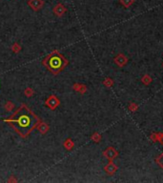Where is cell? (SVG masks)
Here are the masks:
<instances>
[{
    "label": "cell",
    "mask_w": 163,
    "mask_h": 183,
    "mask_svg": "<svg viewBox=\"0 0 163 183\" xmlns=\"http://www.w3.org/2000/svg\"><path fill=\"white\" fill-rule=\"evenodd\" d=\"M15 132L20 136H27L36 126H38L39 118L29 109L27 106L22 105L10 118L6 120Z\"/></svg>",
    "instance_id": "obj_1"
},
{
    "label": "cell",
    "mask_w": 163,
    "mask_h": 183,
    "mask_svg": "<svg viewBox=\"0 0 163 183\" xmlns=\"http://www.w3.org/2000/svg\"><path fill=\"white\" fill-rule=\"evenodd\" d=\"M55 53L56 51L54 53L50 54V55L43 61V64L53 73H59L60 71H62L68 63L67 60L64 58V56L61 55V54H55Z\"/></svg>",
    "instance_id": "obj_2"
},
{
    "label": "cell",
    "mask_w": 163,
    "mask_h": 183,
    "mask_svg": "<svg viewBox=\"0 0 163 183\" xmlns=\"http://www.w3.org/2000/svg\"><path fill=\"white\" fill-rule=\"evenodd\" d=\"M28 5L30 6L34 11H37L43 7L44 1H43V0H29Z\"/></svg>",
    "instance_id": "obj_3"
},
{
    "label": "cell",
    "mask_w": 163,
    "mask_h": 183,
    "mask_svg": "<svg viewBox=\"0 0 163 183\" xmlns=\"http://www.w3.org/2000/svg\"><path fill=\"white\" fill-rule=\"evenodd\" d=\"M45 104L47 105V106H49V107H50L51 110H54V109H55L57 106L59 105V100L57 99L54 96H51L47 99V101L45 102Z\"/></svg>",
    "instance_id": "obj_4"
},
{
    "label": "cell",
    "mask_w": 163,
    "mask_h": 183,
    "mask_svg": "<svg viewBox=\"0 0 163 183\" xmlns=\"http://www.w3.org/2000/svg\"><path fill=\"white\" fill-rule=\"evenodd\" d=\"M66 11H67V9H66L65 6L63 4H61V3H59V4H57L55 7H54L53 13L58 17H61L63 14L66 13Z\"/></svg>",
    "instance_id": "obj_5"
},
{
    "label": "cell",
    "mask_w": 163,
    "mask_h": 183,
    "mask_svg": "<svg viewBox=\"0 0 163 183\" xmlns=\"http://www.w3.org/2000/svg\"><path fill=\"white\" fill-rule=\"evenodd\" d=\"M38 130L40 131V133L41 134H46L49 130V126L46 124V123L42 122L38 125Z\"/></svg>",
    "instance_id": "obj_6"
},
{
    "label": "cell",
    "mask_w": 163,
    "mask_h": 183,
    "mask_svg": "<svg viewBox=\"0 0 163 183\" xmlns=\"http://www.w3.org/2000/svg\"><path fill=\"white\" fill-rule=\"evenodd\" d=\"M73 141H71L70 138L67 139L64 142V147L67 149V150H71V149L73 148Z\"/></svg>",
    "instance_id": "obj_7"
},
{
    "label": "cell",
    "mask_w": 163,
    "mask_h": 183,
    "mask_svg": "<svg viewBox=\"0 0 163 183\" xmlns=\"http://www.w3.org/2000/svg\"><path fill=\"white\" fill-rule=\"evenodd\" d=\"M134 0H120V3L124 6V7H130L133 4Z\"/></svg>",
    "instance_id": "obj_8"
},
{
    "label": "cell",
    "mask_w": 163,
    "mask_h": 183,
    "mask_svg": "<svg viewBox=\"0 0 163 183\" xmlns=\"http://www.w3.org/2000/svg\"><path fill=\"white\" fill-rule=\"evenodd\" d=\"M106 171L108 172V173H110V174H113L114 171H116V167L113 165V164H109L108 166H106Z\"/></svg>",
    "instance_id": "obj_9"
},
{
    "label": "cell",
    "mask_w": 163,
    "mask_h": 183,
    "mask_svg": "<svg viewBox=\"0 0 163 183\" xmlns=\"http://www.w3.org/2000/svg\"><path fill=\"white\" fill-rule=\"evenodd\" d=\"M157 162H158V164L163 168V154L158 157V158H157Z\"/></svg>",
    "instance_id": "obj_10"
},
{
    "label": "cell",
    "mask_w": 163,
    "mask_h": 183,
    "mask_svg": "<svg viewBox=\"0 0 163 183\" xmlns=\"http://www.w3.org/2000/svg\"><path fill=\"white\" fill-rule=\"evenodd\" d=\"M25 94L27 96H33V91L31 90V89H27V90L25 91Z\"/></svg>",
    "instance_id": "obj_11"
},
{
    "label": "cell",
    "mask_w": 163,
    "mask_h": 183,
    "mask_svg": "<svg viewBox=\"0 0 163 183\" xmlns=\"http://www.w3.org/2000/svg\"><path fill=\"white\" fill-rule=\"evenodd\" d=\"M20 49H21V48L19 47L18 44H14L13 47V51H15V53H17V51H19Z\"/></svg>",
    "instance_id": "obj_12"
},
{
    "label": "cell",
    "mask_w": 163,
    "mask_h": 183,
    "mask_svg": "<svg viewBox=\"0 0 163 183\" xmlns=\"http://www.w3.org/2000/svg\"><path fill=\"white\" fill-rule=\"evenodd\" d=\"M162 143H163V136H162Z\"/></svg>",
    "instance_id": "obj_13"
}]
</instances>
